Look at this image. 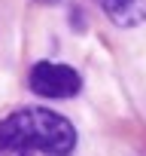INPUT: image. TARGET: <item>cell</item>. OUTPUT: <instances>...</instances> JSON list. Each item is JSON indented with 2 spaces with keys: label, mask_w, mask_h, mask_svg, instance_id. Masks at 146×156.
I'll return each instance as SVG.
<instances>
[{
  "label": "cell",
  "mask_w": 146,
  "mask_h": 156,
  "mask_svg": "<svg viewBox=\"0 0 146 156\" xmlns=\"http://www.w3.org/2000/svg\"><path fill=\"white\" fill-rule=\"evenodd\" d=\"M28 86L40 98H73V95L82 92V76L70 64L37 61L28 73Z\"/></svg>",
  "instance_id": "cell-2"
},
{
  "label": "cell",
  "mask_w": 146,
  "mask_h": 156,
  "mask_svg": "<svg viewBox=\"0 0 146 156\" xmlns=\"http://www.w3.org/2000/svg\"><path fill=\"white\" fill-rule=\"evenodd\" d=\"M76 150L73 122L46 107H25L0 119V156H70Z\"/></svg>",
  "instance_id": "cell-1"
},
{
  "label": "cell",
  "mask_w": 146,
  "mask_h": 156,
  "mask_svg": "<svg viewBox=\"0 0 146 156\" xmlns=\"http://www.w3.org/2000/svg\"><path fill=\"white\" fill-rule=\"evenodd\" d=\"M37 3H58V0H37Z\"/></svg>",
  "instance_id": "cell-4"
},
{
  "label": "cell",
  "mask_w": 146,
  "mask_h": 156,
  "mask_svg": "<svg viewBox=\"0 0 146 156\" xmlns=\"http://www.w3.org/2000/svg\"><path fill=\"white\" fill-rule=\"evenodd\" d=\"M107 19L119 28H134L146 22V0H98Z\"/></svg>",
  "instance_id": "cell-3"
}]
</instances>
